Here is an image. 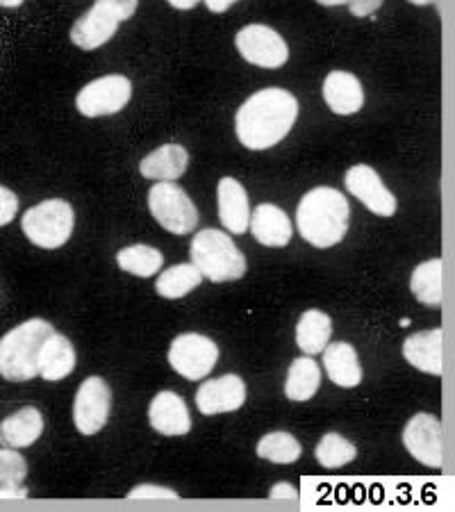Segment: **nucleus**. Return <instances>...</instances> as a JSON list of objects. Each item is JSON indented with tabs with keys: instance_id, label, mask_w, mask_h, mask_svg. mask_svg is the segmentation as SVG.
I'll return each mask as SVG.
<instances>
[{
	"instance_id": "1",
	"label": "nucleus",
	"mask_w": 455,
	"mask_h": 512,
	"mask_svg": "<svg viewBox=\"0 0 455 512\" xmlns=\"http://www.w3.org/2000/svg\"><path fill=\"white\" fill-rule=\"evenodd\" d=\"M299 119V101L287 89L269 87L255 92L237 110L235 132L237 139L251 151H267V148L283 142Z\"/></svg>"
},
{
	"instance_id": "2",
	"label": "nucleus",
	"mask_w": 455,
	"mask_h": 512,
	"mask_svg": "<svg viewBox=\"0 0 455 512\" xmlns=\"http://www.w3.org/2000/svg\"><path fill=\"white\" fill-rule=\"evenodd\" d=\"M351 208L342 192L333 187H314L301 198L296 226L305 242L317 249L339 244L349 230Z\"/></svg>"
},
{
	"instance_id": "3",
	"label": "nucleus",
	"mask_w": 455,
	"mask_h": 512,
	"mask_svg": "<svg viewBox=\"0 0 455 512\" xmlns=\"http://www.w3.org/2000/svg\"><path fill=\"white\" fill-rule=\"evenodd\" d=\"M53 326L44 319H30L12 328L0 340V376L12 383H28L39 376V351Z\"/></svg>"
},
{
	"instance_id": "4",
	"label": "nucleus",
	"mask_w": 455,
	"mask_h": 512,
	"mask_svg": "<svg viewBox=\"0 0 455 512\" xmlns=\"http://www.w3.org/2000/svg\"><path fill=\"white\" fill-rule=\"evenodd\" d=\"M189 255L201 276L212 283H228V280H239L246 274V258L233 239L221 230L208 228L196 233L192 246H189Z\"/></svg>"
},
{
	"instance_id": "5",
	"label": "nucleus",
	"mask_w": 455,
	"mask_h": 512,
	"mask_svg": "<svg viewBox=\"0 0 455 512\" xmlns=\"http://www.w3.org/2000/svg\"><path fill=\"white\" fill-rule=\"evenodd\" d=\"M73 226H76V214H73L71 203L62 201V198L41 201L21 219V228L30 242L48 251L60 249L69 242Z\"/></svg>"
},
{
	"instance_id": "6",
	"label": "nucleus",
	"mask_w": 455,
	"mask_h": 512,
	"mask_svg": "<svg viewBox=\"0 0 455 512\" xmlns=\"http://www.w3.org/2000/svg\"><path fill=\"white\" fill-rule=\"evenodd\" d=\"M148 210L157 224L173 235H189L198 226L194 201L176 183H155L148 192Z\"/></svg>"
},
{
	"instance_id": "7",
	"label": "nucleus",
	"mask_w": 455,
	"mask_h": 512,
	"mask_svg": "<svg viewBox=\"0 0 455 512\" xmlns=\"http://www.w3.org/2000/svg\"><path fill=\"white\" fill-rule=\"evenodd\" d=\"M132 98V82L126 76L112 73L98 80H91L76 96V107L82 117H110L121 112Z\"/></svg>"
},
{
	"instance_id": "8",
	"label": "nucleus",
	"mask_w": 455,
	"mask_h": 512,
	"mask_svg": "<svg viewBox=\"0 0 455 512\" xmlns=\"http://www.w3.org/2000/svg\"><path fill=\"white\" fill-rule=\"evenodd\" d=\"M219 360V349L201 333H182L171 342L169 365L187 381H203Z\"/></svg>"
},
{
	"instance_id": "9",
	"label": "nucleus",
	"mask_w": 455,
	"mask_h": 512,
	"mask_svg": "<svg viewBox=\"0 0 455 512\" xmlns=\"http://www.w3.org/2000/svg\"><path fill=\"white\" fill-rule=\"evenodd\" d=\"M403 447L421 465L430 469H442L446 458V444L440 419L428 415V412H419V415L412 417L403 428Z\"/></svg>"
},
{
	"instance_id": "10",
	"label": "nucleus",
	"mask_w": 455,
	"mask_h": 512,
	"mask_svg": "<svg viewBox=\"0 0 455 512\" xmlns=\"http://www.w3.org/2000/svg\"><path fill=\"white\" fill-rule=\"evenodd\" d=\"M235 46L248 64L262 66V69H280L289 60L287 41L262 23H251V26L239 30Z\"/></svg>"
},
{
	"instance_id": "11",
	"label": "nucleus",
	"mask_w": 455,
	"mask_h": 512,
	"mask_svg": "<svg viewBox=\"0 0 455 512\" xmlns=\"http://www.w3.org/2000/svg\"><path fill=\"white\" fill-rule=\"evenodd\" d=\"M112 408V392L103 378L91 376L80 385L73 401V421L82 435H96L107 424Z\"/></svg>"
},
{
	"instance_id": "12",
	"label": "nucleus",
	"mask_w": 455,
	"mask_h": 512,
	"mask_svg": "<svg viewBox=\"0 0 455 512\" xmlns=\"http://www.w3.org/2000/svg\"><path fill=\"white\" fill-rule=\"evenodd\" d=\"M344 185L369 212L378 217H394L396 196L385 187L378 173L369 164H355L344 176Z\"/></svg>"
},
{
	"instance_id": "13",
	"label": "nucleus",
	"mask_w": 455,
	"mask_h": 512,
	"mask_svg": "<svg viewBox=\"0 0 455 512\" xmlns=\"http://www.w3.org/2000/svg\"><path fill=\"white\" fill-rule=\"evenodd\" d=\"M119 16L105 3H94L89 10L73 23L69 37L73 46L82 48V51H96V48L105 46L119 30Z\"/></svg>"
},
{
	"instance_id": "14",
	"label": "nucleus",
	"mask_w": 455,
	"mask_h": 512,
	"mask_svg": "<svg viewBox=\"0 0 455 512\" xmlns=\"http://www.w3.org/2000/svg\"><path fill=\"white\" fill-rule=\"evenodd\" d=\"M246 403V383L235 374L203 383L196 392V408L203 415H221V412H235Z\"/></svg>"
},
{
	"instance_id": "15",
	"label": "nucleus",
	"mask_w": 455,
	"mask_h": 512,
	"mask_svg": "<svg viewBox=\"0 0 455 512\" xmlns=\"http://www.w3.org/2000/svg\"><path fill=\"white\" fill-rule=\"evenodd\" d=\"M148 421L160 435L182 437L192 431V417H189L187 403L176 392L164 390L151 401Z\"/></svg>"
},
{
	"instance_id": "16",
	"label": "nucleus",
	"mask_w": 455,
	"mask_h": 512,
	"mask_svg": "<svg viewBox=\"0 0 455 512\" xmlns=\"http://www.w3.org/2000/svg\"><path fill=\"white\" fill-rule=\"evenodd\" d=\"M248 230H251L253 237L258 239L262 246H269V249H283L294 235L292 221H289L287 214L273 203H262L251 212Z\"/></svg>"
},
{
	"instance_id": "17",
	"label": "nucleus",
	"mask_w": 455,
	"mask_h": 512,
	"mask_svg": "<svg viewBox=\"0 0 455 512\" xmlns=\"http://www.w3.org/2000/svg\"><path fill=\"white\" fill-rule=\"evenodd\" d=\"M444 335L440 328L424 330V333L410 335L408 340L403 342V358L410 362L412 367L424 371L430 376H442L444 369Z\"/></svg>"
},
{
	"instance_id": "18",
	"label": "nucleus",
	"mask_w": 455,
	"mask_h": 512,
	"mask_svg": "<svg viewBox=\"0 0 455 512\" xmlns=\"http://www.w3.org/2000/svg\"><path fill=\"white\" fill-rule=\"evenodd\" d=\"M219 201V219L228 228V233L244 235L251 219V208H248V194L244 185L235 178H221L217 187Z\"/></svg>"
},
{
	"instance_id": "19",
	"label": "nucleus",
	"mask_w": 455,
	"mask_h": 512,
	"mask_svg": "<svg viewBox=\"0 0 455 512\" xmlns=\"http://www.w3.org/2000/svg\"><path fill=\"white\" fill-rule=\"evenodd\" d=\"M324 101L339 117L362 110V82L349 71H330L324 80Z\"/></svg>"
},
{
	"instance_id": "20",
	"label": "nucleus",
	"mask_w": 455,
	"mask_h": 512,
	"mask_svg": "<svg viewBox=\"0 0 455 512\" xmlns=\"http://www.w3.org/2000/svg\"><path fill=\"white\" fill-rule=\"evenodd\" d=\"M189 153L180 144H164L139 162V173L155 183H173L187 171Z\"/></svg>"
},
{
	"instance_id": "21",
	"label": "nucleus",
	"mask_w": 455,
	"mask_h": 512,
	"mask_svg": "<svg viewBox=\"0 0 455 512\" xmlns=\"http://www.w3.org/2000/svg\"><path fill=\"white\" fill-rule=\"evenodd\" d=\"M44 433V415L37 408H21L0 424V447L26 449Z\"/></svg>"
},
{
	"instance_id": "22",
	"label": "nucleus",
	"mask_w": 455,
	"mask_h": 512,
	"mask_svg": "<svg viewBox=\"0 0 455 512\" xmlns=\"http://www.w3.org/2000/svg\"><path fill=\"white\" fill-rule=\"evenodd\" d=\"M73 369H76V349L64 335L53 330L39 351V376L48 383H57L71 376Z\"/></svg>"
},
{
	"instance_id": "23",
	"label": "nucleus",
	"mask_w": 455,
	"mask_h": 512,
	"mask_svg": "<svg viewBox=\"0 0 455 512\" xmlns=\"http://www.w3.org/2000/svg\"><path fill=\"white\" fill-rule=\"evenodd\" d=\"M324 367L330 381L339 387H358L362 381V367H360L358 353H355L353 346L346 342L326 344Z\"/></svg>"
},
{
	"instance_id": "24",
	"label": "nucleus",
	"mask_w": 455,
	"mask_h": 512,
	"mask_svg": "<svg viewBox=\"0 0 455 512\" xmlns=\"http://www.w3.org/2000/svg\"><path fill=\"white\" fill-rule=\"evenodd\" d=\"M333 335V321L321 310H305L296 326V344L305 355H317L326 349Z\"/></svg>"
},
{
	"instance_id": "25",
	"label": "nucleus",
	"mask_w": 455,
	"mask_h": 512,
	"mask_svg": "<svg viewBox=\"0 0 455 512\" xmlns=\"http://www.w3.org/2000/svg\"><path fill=\"white\" fill-rule=\"evenodd\" d=\"M442 274H444V262L440 258L421 262L419 267L412 271L410 292L415 294V299L419 303L428 305V308H440L442 296H444Z\"/></svg>"
},
{
	"instance_id": "26",
	"label": "nucleus",
	"mask_w": 455,
	"mask_h": 512,
	"mask_svg": "<svg viewBox=\"0 0 455 512\" xmlns=\"http://www.w3.org/2000/svg\"><path fill=\"white\" fill-rule=\"evenodd\" d=\"M321 385V369L310 355L308 358H296L287 369L285 381V396L289 401L303 403L310 401L319 392Z\"/></svg>"
},
{
	"instance_id": "27",
	"label": "nucleus",
	"mask_w": 455,
	"mask_h": 512,
	"mask_svg": "<svg viewBox=\"0 0 455 512\" xmlns=\"http://www.w3.org/2000/svg\"><path fill=\"white\" fill-rule=\"evenodd\" d=\"M28 476V462L16 449H0V499H26L28 487L23 481Z\"/></svg>"
},
{
	"instance_id": "28",
	"label": "nucleus",
	"mask_w": 455,
	"mask_h": 512,
	"mask_svg": "<svg viewBox=\"0 0 455 512\" xmlns=\"http://www.w3.org/2000/svg\"><path fill=\"white\" fill-rule=\"evenodd\" d=\"M162 253L146 244H132L117 253V264L130 276L151 278L162 269Z\"/></svg>"
},
{
	"instance_id": "29",
	"label": "nucleus",
	"mask_w": 455,
	"mask_h": 512,
	"mask_svg": "<svg viewBox=\"0 0 455 512\" xmlns=\"http://www.w3.org/2000/svg\"><path fill=\"white\" fill-rule=\"evenodd\" d=\"M201 271H198L192 262L187 264H176V267H171L164 271V274L157 278L155 289L157 294L164 296V299H182V296H187L192 289H196L201 285Z\"/></svg>"
},
{
	"instance_id": "30",
	"label": "nucleus",
	"mask_w": 455,
	"mask_h": 512,
	"mask_svg": "<svg viewBox=\"0 0 455 512\" xmlns=\"http://www.w3.org/2000/svg\"><path fill=\"white\" fill-rule=\"evenodd\" d=\"M301 453V442L292 433L285 431L264 435L258 442V456L273 462V465H292V462L301 458Z\"/></svg>"
},
{
	"instance_id": "31",
	"label": "nucleus",
	"mask_w": 455,
	"mask_h": 512,
	"mask_svg": "<svg viewBox=\"0 0 455 512\" xmlns=\"http://www.w3.org/2000/svg\"><path fill=\"white\" fill-rule=\"evenodd\" d=\"M314 453H317V460L321 467L339 469L355 460V456H358V449H355V444L346 440V437L337 435V433H326L319 440L317 451Z\"/></svg>"
},
{
	"instance_id": "32",
	"label": "nucleus",
	"mask_w": 455,
	"mask_h": 512,
	"mask_svg": "<svg viewBox=\"0 0 455 512\" xmlns=\"http://www.w3.org/2000/svg\"><path fill=\"white\" fill-rule=\"evenodd\" d=\"M16 212H19V198L12 189L0 185V228L12 224Z\"/></svg>"
},
{
	"instance_id": "33",
	"label": "nucleus",
	"mask_w": 455,
	"mask_h": 512,
	"mask_svg": "<svg viewBox=\"0 0 455 512\" xmlns=\"http://www.w3.org/2000/svg\"><path fill=\"white\" fill-rule=\"evenodd\" d=\"M128 499H169V501H176L178 494L169 490V487H160V485H137L135 490L128 494Z\"/></svg>"
},
{
	"instance_id": "34",
	"label": "nucleus",
	"mask_w": 455,
	"mask_h": 512,
	"mask_svg": "<svg viewBox=\"0 0 455 512\" xmlns=\"http://www.w3.org/2000/svg\"><path fill=\"white\" fill-rule=\"evenodd\" d=\"M385 0H349V12L355 19H364V16H371L383 7Z\"/></svg>"
},
{
	"instance_id": "35",
	"label": "nucleus",
	"mask_w": 455,
	"mask_h": 512,
	"mask_svg": "<svg viewBox=\"0 0 455 512\" xmlns=\"http://www.w3.org/2000/svg\"><path fill=\"white\" fill-rule=\"evenodd\" d=\"M96 3H105V5H110L112 10L117 12L119 21H128V19H132V14L137 12L139 0H96Z\"/></svg>"
},
{
	"instance_id": "36",
	"label": "nucleus",
	"mask_w": 455,
	"mask_h": 512,
	"mask_svg": "<svg viewBox=\"0 0 455 512\" xmlns=\"http://www.w3.org/2000/svg\"><path fill=\"white\" fill-rule=\"evenodd\" d=\"M269 499H273V501H278V499H287V501H299L301 497H299V492H296V487L294 485H289V483H276L269 490Z\"/></svg>"
},
{
	"instance_id": "37",
	"label": "nucleus",
	"mask_w": 455,
	"mask_h": 512,
	"mask_svg": "<svg viewBox=\"0 0 455 512\" xmlns=\"http://www.w3.org/2000/svg\"><path fill=\"white\" fill-rule=\"evenodd\" d=\"M205 3V7H208L210 12H214V14H223L228 10V7H233L237 0H203Z\"/></svg>"
},
{
	"instance_id": "38",
	"label": "nucleus",
	"mask_w": 455,
	"mask_h": 512,
	"mask_svg": "<svg viewBox=\"0 0 455 512\" xmlns=\"http://www.w3.org/2000/svg\"><path fill=\"white\" fill-rule=\"evenodd\" d=\"M167 3L171 5V7H176V10H182V12H187V10H194V7L201 3V0H167Z\"/></svg>"
},
{
	"instance_id": "39",
	"label": "nucleus",
	"mask_w": 455,
	"mask_h": 512,
	"mask_svg": "<svg viewBox=\"0 0 455 512\" xmlns=\"http://www.w3.org/2000/svg\"><path fill=\"white\" fill-rule=\"evenodd\" d=\"M26 0H0V7H7V10H14V7H21Z\"/></svg>"
},
{
	"instance_id": "40",
	"label": "nucleus",
	"mask_w": 455,
	"mask_h": 512,
	"mask_svg": "<svg viewBox=\"0 0 455 512\" xmlns=\"http://www.w3.org/2000/svg\"><path fill=\"white\" fill-rule=\"evenodd\" d=\"M324 7H337V5H349V0H317Z\"/></svg>"
},
{
	"instance_id": "41",
	"label": "nucleus",
	"mask_w": 455,
	"mask_h": 512,
	"mask_svg": "<svg viewBox=\"0 0 455 512\" xmlns=\"http://www.w3.org/2000/svg\"><path fill=\"white\" fill-rule=\"evenodd\" d=\"M408 3H412V5H433V3H437V0H408Z\"/></svg>"
}]
</instances>
